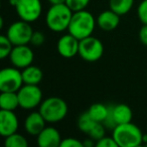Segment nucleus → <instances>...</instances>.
I'll return each mask as SVG.
<instances>
[{"label": "nucleus", "mask_w": 147, "mask_h": 147, "mask_svg": "<svg viewBox=\"0 0 147 147\" xmlns=\"http://www.w3.org/2000/svg\"><path fill=\"white\" fill-rule=\"evenodd\" d=\"M96 19L91 12L87 10H80L73 13L67 31L81 40L91 36L95 29Z\"/></svg>", "instance_id": "f257e3e1"}, {"label": "nucleus", "mask_w": 147, "mask_h": 147, "mask_svg": "<svg viewBox=\"0 0 147 147\" xmlns=\"http://www.w3.org/2000/svg\"><path fill=\"white\" fill-rule=\"evenodd\" d=\"M73 13V10L65 3L53 4L47 12L45 23L51 30L61 32L69 28Z\"/></svg>", "instance_id": "f03ea898"}, {"label": "nucleus", "mask_w": 147, "mask_h": 147, "mask_svg": "<svg viewBox=\"0 0 147 147\" xmlns=\"http://www.w3.org/2000/svg\"><path fill=\"white\" fill-rule=\"evenodd\" d=\"M113 138L121 147H136L143 143L142 131L131 122L117 125L113 130Z\"/></svg>", "instance_id": "7ed1b4c3"}, {"label": "nucleus", "mask_w": 147, "mask_h": 147, "mask_svg": "<svg viewBox=\"0 0 147 147\" xmlns=\"http://www.w3.org/2000/svg\"><path fill=\"white\" fill-rule=\"evenodd\" d=\"M67 105L61 98L49 97L39 105V112L49 123H57L61 121L67 114Z\"/></svg>", "instance_id": "20e7f679"}, {"label": "nucleus", "mask_w": 147, "mask_h": 147, "mask_svg": "<svg viewBox=\"0 0 147 147\" xmlns=\"http://www.w3.org/2000/svg\"><path fill=\"white\" fill-rule=\"evenodd\" d=\"M19 107L24 110H32L42 102V92L38 85L24 84L17 91Z\"/></svg>", "instance_id": "39448f33"}, {"label": "nucleus", "mask_w": 147, "mask_h": 147, "mask_svg": "<svg viewBox=\"0 0 147 147\" xmlns=\"http://www.w3.org/2000/svg\"><path fill=\"white\" fill-rule=\"evenodd\" d=\"M104 53V45L102 41L94 36H88L80 40L79 55L84 61L94 63L102 57Z\"/></svg>", "instance_id": "423d86ee"}, {"label": "nucleus", "mask_w": 147, "mask_h": 147, "mask_svg": "<svg viewBox=\"0 0 147 147\" xmlns=\"http://www.w3.org/2000/svg\"><path fill=\"white\" fill-rule=\"evenodd\" d=\"M33 34V29L29 22L24 20H19L13 22L7 29L6 35L13 45H28Z\"/></svg>", "instance_id": "0eeeda50"}, {"label": "nucleus", "mask_w": 147, "mask_h": 147, "mask_svg": "<svg viewBox=\"0 0 147 147\" xmlns=\"http://www.w3.org/2000/svg\"><path fill=\"white\" fill-rule=\"evenodd\" d=\"M24 85L22 73L17 67H5L0 71V91L17 92Z\"/></svg>", "instance_id": "6e6552de"}, {"label": "nucleus", "mask_w": 147, "mask_h": 147, "mask_svg": "<svg viewBox=\"0 0 147 147\" xmlns=\"http://www.w3.org/2000/svg\"><path fill=\"white\" fill-rule=\"evenodd\" d=\"M15 9L21 20L30 23L39 18L42 11V5L40 0H17Z\"/></svg>", "instance_id": "1a4fd4ad"}, {"label": "nucleus", "mask_w": 147, "mask_h": 147, "mask_svg": "<svg viewBox=\"0 0 147 147\" xmlns=\"http://www.w3.org/2000/svg\"><path fill=\"white\" fill-rule=\"evenodd\" d=\"M9 59L13 67L23 69L24 67L32 65L34 55L27 45H14L9 55Z\"/></svg>", "instance_id": "9d476101"}, {"label": "nucleus", "mask_w": 147, "mask_h": 147, "mask_svg": "<svg viewBox=\"0 0 147 147\" xmlns=\"http://www.w3.org/2000/svg\"><path fill=\"white\" fill-rule=\"evenodd\" d=\"M79 47H80V40L71 33L63 35L57 43V49L59 53L67 59L79 55Z\"/></svg>", "instance_id": "9b49d317"}, {"label": "nucleus", "mask_w": 147, "mask_h": 147, "mask_svg": "<svg viewBox=\"0 0 147 147\" xmlns=\"http://www.w3.org/2000/svg\"><path fill=\"white\" fill-rule=\"evenodd\" d=\"M19 121L13 111L2 110L0 111V134L3 137H7L17 132Z\"/></svg>", "instance_id": "f8f14e48"}, {"label": "nucleus", "mask_w": 147, "mask_h": 147, "mask_svg": "<svg viewBox=\"0 0 147 147\" xmlns=\"http://www.w3.org/2000/svg\"><path fill=\"white\" fill-rule=\"evenodd\" d=\"M61 140L59 130L55 127H45L36 136V142L39 147L61 146Z\"/></svg>", "instance_id": "ddd939ff"}, {"label": "nucleus", "mask_w": 147, "mask_h": 147, "mask_svg": "<svg viewBox=\"0 0 147 147\" xmlns=\"http://www.w3.org/2000/svg\"><path fill=\"white\" fill-rule=\"evenodd\" d=\"M45 119L40 112H32L26 117L24 121V128L29 135L37 136L45 128Z\"/></svg>", "instance_id": "4468645a"}, {"label": "nucleus", "mask_w": 147, "mask_h": 147, "mask_svg": "<svg viewBox=\"0 0 147 147\" xmlns=\"http://www.w3.org/2000/svg\"><path fill=\"white\" fill-rule=\"evenodd\" d=\"M120 23V15L113 10H105L99 14L97 24L101 29L106 31L114 30Z\"/></svg>", "instance_id": "2eb2a0df"}, {"label": "nucleus", "mask_w": 147, "mask_h": 147, "mask_svg": "<svg viewBox=\"0 0 147 147\" xmlns=\"http://www.w3.org/2000/svg\"><path fill=\"white\" fill-rule=\"evenodd\" d=\"M111 107H112V113L117 125L131 122L133 117V113L128 105L118 104V105H114V106L111 105Z\"/></svg>", "instance_id": "dca6fc26"}, {"label": "nucleus", "mask_w": 147, "mask_h": 147, "mask_svg": "<svg viewBox=\"0 0 147 147\" xmlns=\"http://www.w3.org/2000/svg\"><path fill=\"white\" fill-rule=\"evenodd\" d=\"M21 73H22L23 83L27 85H38L43 77L42 71L38 67L32 65L24 67Z\"/></svg>", "instance_id": "f3484780"}, {"label": "nucleus", "mask_w": 147, "mask_h": 147, "mask_svg": "<svg viewBox=\"0 0 147 147\" xmlns=\"http://www.w3.org/2000/svg\"><path fill=\"white\" fill-rule=\"evenodd\" d=\"M0 107L2 110L14 111L19 107L17 92H1L0 94Z\"/></svg>", "instance_id": "a211bd4d"}, {"label": "nucleus", "mask_w": 147, "mask_h": 147, "mask_svg": "<svg viewBox=\"0 0 147 147\" xmlns=\"http://www.w3.org/2000/svg\"><path fill=\"white\" fill-rule=\"evenodd\" d=\"M134 4V0H109V7L111 10L118 13L119 15H124L131 10Z\"/></svg>", "instance_id": "6ab92c4d"}, {"label": "nucleus", "mask_w": 147, "mask_h": 147, "mask_svg": "<svg viewBox=\"0 0 147 147\" xmlns=\"http://www.w3.org/2000/svg\"><path fill=\"white\" fill-rule=\"evenodd\" d=\"M108 111H109L108 106H106L104 104H101V103H96V104H93L89 108L88 112L90 114V116L96 122L103 123L105 119H106L107 115H108Z\"/></svg>", "instance_id": "aec40b11"}, {"label": "nucleus", "mask_w": 147, "mask_h": 147, "mask_svg": "<svg viewBox=\"0 0 147 147\" xmlns=\"http://www.w3.org/2000/svg\"><path fill=\"white\" fill-rule=\"evenodd\" d=\"M4 145L6 147H27L28 142L26 138L17 132L5 137Z\"/></svg>", "instance_id": "412c9836"}, {"label": "nucleus", "mask_w": 147, "mask_h": 147, "mask_svg": "<svg viewBox=\"0 0 147 147\" xmlns=\"http://www.w3.org/2000/svg\"><path fill=\"white\" fill-rule=\"evenodd\" d=\"M96 121L90 116L89 112L83 113L82 115H80L78 118V128L82 131L83 133H86L88 134L90 132V130L93 128L95 124H96Z\"/></svg>", "instance_id": "4be33fe9"}, {"label": "nucleus", "mask_w": 147, "mask_h": 147, "mask_svg": "<svg viewBox=\"0 0 147 147\" xmlns=\"http://www.w3.org/2000/svg\"><path fill=\"white\" fill-rule=\"evenodd\" d=\"M13 47L14 45L7 37V35H1L0 36V59H4L5 57H9Z\"/></svg>", "instance_id": "5701e85b"}, {"label": "nucleus", "mask_w": 147, "mask_h": 147, "mask_svg": "<svg viewBox=\"0 0 147 147\" xmlns=\"http://www.w3.org/2000/svg\"><path fill=\"white\" fill-rule=\"evenodd\" d=\"M105 130H106V127L104 126V124L100 122H97L93 126V128L90 130V132L88 133V135L91 139H93V140L97 142V141L102 139L105 136V133H106Z\"/></svg>", "instance_id": "b1692460"}, {"label": "nucleus", "mask_w": 147, "mask_h": 147, "mask_svg": "<svg viewBox=\"0 0 147 147\" xmlns=\"http://www.w3.org/2000/svg\"><path fill=\"white\" fill-rule=\"evenodd\" d=\"M90 3V0H67L65 4L73 10V12L76 11L84 10Z\"/></svg>", "instance_id": "393cba45"}, {"label": "nucleus", "mask_w": 147, "mask_h": 147, "mask_svg": "<svg viewBox=\"0 0 147 147\" xmlns=\"http://www.w3.org/2000/svg\"><path fill=\"white\" fill-rule=\"evenodd\" d=\"M137 14L143 24H147V0H142L137 9Z\"/></svg>", "instance_id": "a878e982"}, {"label": "nucleus", "mask_w": 147, "mask_h": 147, "mask_svg": "<svg viewBox=\"0 0 147 147\" xmlns=\"http://www.w3.org/2000/svg\"><path fill=\"white\" fill-rule=\"evenodd\" d=\"M96 146L98 147H118V144L115 141V139L112 137L104 136L102 139L98 140L96 142Z\"/></svg>", "instance_id": "bb28decb"}, {"label": "nucleus", "mask_w": 147, "mask_h": 147, "mask_svg": "<svg viewBox=\"0 0 147 147\" xmlns=\"http://www.w3.org/2000/svg\"><path fill=\"white\" fill-rule=\"evenodd\" d=\"M59 147H84V145H83V142H81L78 139L69 137V138H65L61 140Z\"/></svg>", "instance_id": "cd10ccee"}, {"label": "nucleus", "mask_w": 147, "mask_h": 147, "mask_svg": "<svg viewBox=\"0 0 147 147\" xmlns=\"http://www.w3.org/2000/svg\"><path fill=\"white\" fill-rule=\"evenodd\" d=\"M45 40V36L42 32L40 31H33V34L31 36V40H30V43L35 47H39V45H43Z\"/></svg>", "instance_id": "c85d7f7f"}, {"label": "nucleus", "mask_w": 147, "mask_h": 147, "mask_svg": "<svg viewBox=\"0 0 147 147\" xmlns=\"http://www.w3.org/2000/svg\"><path fill=\"white\" fill-rule=\"evenodd\" d=\"M139 39H140L142 45H147V24H143V26L140 28V31H139Z\"/></svg>", "instance_id": "c756f323"}, {"label": "nucleus", "mask_w": 147, "mask_h": 147, "mask_svg": "<svg viewBox=\"0 0 147 147\" xmlns=\"http://www.w3.org/2000/svg\"><path fill=\"white\" fill-rule=\"evenodd\" d=\"M93 139H86V140L83 142V145H84V147H92L93 145H94V142H93Z\"/></svg>", "instance_id": "7c9ffc66"}, {"label": "nucleus", "mask_w": 147, "mask_h": 147, "mask_svg": "<svg viewBox=\"0 0 147 147\" xmlns=\"http://www.w3.org/2000/svg\"><path fill=\"white\" fill-rule=\"evenodd\" d=\"M67 0H49V2L51 3V5L53 4H61V3H65Z\"/></svg>", "instance_id": "2f4dec72"}]
</instances>
